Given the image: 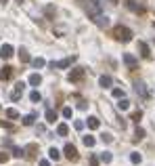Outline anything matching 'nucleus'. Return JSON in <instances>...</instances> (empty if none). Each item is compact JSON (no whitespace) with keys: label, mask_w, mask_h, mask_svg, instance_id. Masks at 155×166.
I'll return each mask as SVG.
<instances>
[{"label":"nucleus","mask_w":155,"mask_h":166,"mask_svg":"<svg viewBox=\"0 0 155 166\" xmlns=\"http://www.w3.org/2000/svg\"><path fill=\"white\" fill-rule=\"evenodd\" d=\"M113 36H115L117 40H122V42H130L132 40V32H130L128 28H124V25H115V28H113Z\"/></svg>","instance_id":"obj_1"},{"label":"nucleus","mask_w":155,"mask_h":166,"mask_svg":"<svg viewBox=\"0 0 155 166\" xmlns=\"http://www.w3.org/2000/svg\"><path fill=\"white\" fill-rule=\"evenodd\" d=\"M74 61H76V57L71 55V57H65V59H61V61H57V63L52 61V63H50V67H52V70H65V67H69Z\"/></svg>","instance_id":"obj_2"},{"label":"nucleus","mask_w":155,"mask_h":166,"mask_svg":"<svg viewBox=\"0 0 155 166\" xmlns=\"http://www.w3.org/2000/svg\"><path fill=\"white\" fill-rule=\"evenodd\" d=\"M84 76H86V70L84 67H76V70L69 72V82H80Z\"/></svg>","instance_id":"obj_3"},{"label":"nucleus","mask_w":155,"mask_h":166,"mask_svg":"<svg viewBox=\"0 0 155 166\" xmlns=\"http://www.w3.org/2000/svg\"><path fill=\"white\" fill-rule=\"evenodd\" d=\"M65 156H67V160H71V162H78V158H80V156H78V149L71 145V143L65 145Z\"/></svg>","instance_id":"obj_4"},{"label":"nucleus","mask_w":155,"mask_h":166,"mask_svg":"<svg viewBox=\"0 0 155 166\" xmlns=\"http://www.w3.org/2000/svg\"><path fill=\"white\" fill-rule=\"evenodd\" d=\"M124 63H126L130 70H134V67H136V63H138V59H136L134 55H130V53H124Z\"/></svg>","instance_id":"obj_5"},{"label":"nucleus","mask_w":155,"mask_h":166,"mask_svg":"<svg viewBox=\"0 0 155 166\" xmlns=\"http://www.w3.org/2000/svg\"><path fill=\"white\" fill-rule=\"evenodd\" d=\"M0 57H2V59H8V57H13V46H11V44H4V46L0 48Z\"/></svg>","instance_id":"obj_6"},{"label":"nucleus","mask_w":155,"mask_h":166,"mask_svg":"<svg viewBox=\"0 0 155 166\" xmlns=\"http://www.w3.org/2000/svg\"><path fill=\"white\" fill-rule=\"evenodd\" d=\"M126 4H128V8H130V11H134V13H143V6H141L136 0H128Z\"/></svg>","instance_id":"obj_7"},{"label":"nucleus","mask_w":155,"mask_h":166,"mask_svg":"<svg viewBox=\"0 0 155 166\" xmlns=\"http://www.w3.org/2000/svg\"><path fill=\"white\" fill-rule=\"evenodd\" d=\"M138 48H141V55H143L145 59H149V57H151V53H149V46H147L145 42H138Z\"/></svg>","instance_id":"obj_8"},{"label":"nucleus","mask_w":155,"mask_h":166,"mask_svg":"<svg viewBox=\"0 0 155 166\" xmlns=\"http://www.w3.org/2000/svg\"><path fill=\"white\" fill-rule=\"evenodd\" d=\"M86 124H88V128H92V130H96L101 122H99V118H94V116H92V118H88V120H86Z\"/></svg>","instance_id":"obj_9"},{"label":"nucleus","mask_w":155,"mask_h":166,"mask_svg":"<svg viewBox=\"0 0 155 166\" xmlns=\"http://www.w3.org/2000/svg\"><path fill=\"white\" fill-rule=\"evenodd\" d=\"M11 74H13V67H8V65H4L2 70H0V78H11Z\"/></svg>","instance_id":"obj_10"},{"label":"nucleus","mask_w":155,"mask_h":166,"mask_svg":"<svg viewBox=\"0 0 155 166\" xmlns=\"http://www.w3.org/2000/svg\"><path fill=\"white\" fill-rule=\"evenodd\" d=\"M99 84H101L103 88H109V86H111V78H109V76H101V78H99Z\"/></svg>","instance_id":"obj_11"},{"label":"nucleus","mask_w":155,"mask_h":166,"mask_svg":"<svg viewBox=\"0 0 155 166\" xmlns=\"http://www.w3.org/2000/svg\"><path fill=\"white\" fill-rule=\"evenodd\" d=\"M46 120H48L50 124H55V120H57V112H52V109H46Z\"/></svg>","instance_id":"obj_12"},{"label":"nucleus","mask_w":155,"mask_h":166,"mask_svg":"<svg viewBox=\"0 0 155 166\" xmlns=\"http://www.w3.org/2000/svg\"><path fill=\"white\" fill-rule=\"evenodd\" d=\"M82 141H84V145H86V147H94V137L86 135V137H82Z\"/></svg>","instance_id":"obj_13"},{"label":"nucleus","mask_w":155,"mask_h":166,"mask_svg":"<svg viewBox=\"0 0 155 166\" xmlns=\"http://www.w3.org/2000/svg\"><path fill=\"white\" fill-rule=\"evenodd\" d=\"M57 132H59L61 137H65V135L69 132V126H67V124H59V126H57Z\"/></svg>","instance_id":"obj_14"},{"label":"nucleus","mask_w":155,"mask_h":166,"mask_svg":"<svg viewBox=\"0 0 155 166\" xmlns=\"http://www.w3.org/2000/svg\"><path fill=\"white\" fill-rule=\"evenodd\" d=\"M36 151H38V145H36V143L27 145V156H30V158H34V156H36Z\"/></svg>","instance_id":"obj_15"},{"label":"nucleus","mask_w":155,"mask_h":166,"mask_svg":"<svg viewBox=\"0 0 155 166\" xmlns=\"http://www.w3.org/2000/svg\"><path fill=\"white\" fill-rule=\"evenodd\" d=\"M19 59H21L23 63H27V61H30V55H27V50H25V48H21V50H19Z\"/></svg>","instance_id":"obj_16"},{"label":"nucleus","mask_w":155,"mask_h":166,"mask_svg":"<svg viewBox=\"0 0 155 166\" xmlns=\"http://www.w3.org/2000/svg\"><path fill=\"white\" fill-rule=\"evenodd\" d=\"M101 162L109 164V162H111V151H103V154H101Z\"/></svg>","instance_id":"obj_17"},{"label":"nucleus","mask_w":155,"mask_h":166,"mask_svg":"<svg viewBox=\"0 0 155 166\" xmlns=\"http://www.w3.org/2000/svg\"><path fill=\"white\" fill-rule=\"evenodd\" d=\"M40 82H42V78H40L38 74H32V76H30V84H34V86H38Z\"/></svg>","instance_id":"obj_18"},{"label":"nucleus","mask_w":155,"mask_h":166,"mask_svg":"<svg viewBox=\"0 0 155 166\" xmlns=\"http://www.w3.org/2000/svg\"><path fill=\"white\" fill-rule=\"evenodd\" d=\"M117 107H119V109H128V107H130V101H126V99H119Z\"/></svg>","instance_id":"obj_19"},{"label":"nucleus","mask_w":155,"mask_h":166,"mask_svg":"<svg viewBox=\"0 0 155 166\" xmlns=\"http://www.w3.org/2000/svg\"><path fill=\"white\" fill-rule=\"evenodd\" d=\"M143 137H145V130H143V128H136V132H134V141H141Z\"/></svg>","instance_id":"obj_20"},{"label":"nucleus","mask_w":155,"mask_h":166,"mask_svg":"<svg viewBox=\"0 0 155 166\" xmlns=\"http://www.w3.org/2000/svg\"><path fill=\"white\" fill-rule=\"evenodd\" d=\"M48 156H50L52 160H59V156H61V154H59V149H55V147H50V151H48Z\"/></svg>","instance_id":"obj_21"},{"label":"nucleus","mask_w":155,"mask_h":166,"mask_svg":"<svg viewBox=\"0 0 155 166\" xmlns=\"http://www.w3.org/2000/svg\"><path fill=\"white\" fill-rule=\"evenodd\" d=\"M6 116L8 118H19V112L17 109H6Z\"/></svg>","instance_id":"obj_22"},{"label":"nucleus","mask_w":155,"mask_h":166,"mask_svg":"<svg viewBox=\"0 0 155 166\" xmlns=\"http://www.w3.org/2000/svg\"><path fill=\"white\" fill-rule=\"evenodd\" d=\"M101 141H105V143H111V141H113V137H111L109 132H105V135H101Z\"/></svg>","instance_id":"obj_23"},{"label":"nucleus","mask_w":155,"mask_h":166,"mask_svg":"<svg viewBox=\"0 0 155 166\" xmlns=\"http://www.w3.org/2000/svg\"><path fill=\"white\" fill-rule=\"evenodd\" d=\"M111 95L117 97V99H122V97H124V90H122V88H113V93H111Z\"/></svg>","instance_id":"obj_24"},{"label":"nucleus","mask_w":155,"mask_h":166,"mask_svg":"<svg viewBox=\"0 0 155 166\" xmlns=\"http://www.w3.org/2000/svg\"><path fill=\"white\" fill-rule=\"evenodd\" d=\"M141 118H143V114H141V112H134V114H132V120H134L136 124H138V120H141Z\"/></svg>","instance_id":"obj_25"},{"label":"nucleus","mask_w":155,"mask_h":166,"mask_svg":"<svg viewBox=\"0 0 155 166\" xmlns=\"http://www.w3.org/2000/svg\"><path fill=\"white\" fill-rule=\"evenodd\" d=\"M34 118H36L34 114H32V116H25V118H23V124H32V122H34Z\"/></svg>","instance_id":"obj_26"},{"label":"nucleus","mask_w":155,"mask_h":166,"mask_svg":"<svg viewBox=\"0 0 155 166\" xmlns=\"http://www.w3.org/2000/svg\"><path fill=\"white\" fill-rule=\"evenodd\" d=\"M44 63H46V61H44V59H34V65H36V67H42V65H44Z\"/></svg>","instance_id":"obj_27"},{"label":"nucleus","mask_w":155,"mask_h":166,"mask_svg":"<svg viewBox=\"0 0 155 166\" xmlns=\"http://www.w3.org/2000/svg\"><path fill=\"white\" fill-rule=\"evenodd\" d=\"M71 114H74L71 107H65V109H63V116H65V118H71Z\"/></svg>","instance_id":"obj_28"},{"label":"nucleus","mask_w":155,"mask_h":166,"mask_svg":"<svg viewBox=\"0 0 155 166\" xmlns=\"http://www.w3.org/2000/svg\"><path fill=\"white\" fill-rule=\"evenodd\" d=\"M130 160H132L134 164H138V162H141V156H138V154H132V156H130Z\"/></svg>","instance_id":"obj_29"},{"label":"nucleus","mask_w":155,"mask_h":166,"mask_svg":"<svg viewBox=\"0 0 155 166\" xmlns=\"http://www.w3.org/2000/svg\"><path fill=\"white\" fill-rule=\"evenodd\" d=\"M30 97H32V101H40V93H32Z\"/></svg>","instance_id":"obj_30"},{"label":"nucleus","mask_w":155,"mask_h":166,"mask_svg":"<svg viewBox=\"0 0 155 166\" xmlns=\"http://www.w3.org/2000/svg\"><path fill=\"white\" fill-rule=\"evenodd\" d=\"M90 166H99V162H96V156H90Z\"/></svg>","instance_id":"obj_31"},{"label":"nucleus","mask_w":155,"mask_h":166,"mask_svg":"<svg viewBox=\"0 0 155 166\" xmlns=\"http://www.w3.org/2000/svg\"><path fill=\"white\" fill-rule=\"evenodd\" d=\"M6 160H8V154L2 151V154H0V162H6Z\"/></svg>","instance_id":"obj_32"},{"label":"nucleus","mask_w":155,"mask_h":166,"mask_svg":"<svg viewBox=\"0 0 155 166\" xmlns=\"http://www.w3.org/2000/svg\"><path fill=\"white\" fill-rule=\"evenodd\" d=\"M76 128H78V130H82V128H84V122H80V120H78V122H76Z\"/></svg>","instance_id":"obj_33"},{"label":"nucleus","mask_w":155,"mask_h":166,"mask_svg":"<svg viewBox=\"0 0 155 166\" xmlns=\"http://www.w3.org/2000/svg\"><path fill=\"white\" fill-rule=\"evenodd\" d=\"M40 166H50V164H48V160H40Z\"/></svg>","instance_id":"obj_34"},{"label":"nucleus","mask_w":155,"mask_h":166,"mask_svg":"<svg viewBox=\"0 0 155 166\" xmlns=\"http://www.w3.org/2000/svg\"><path fill=\"white\" fill-rule=\"evenodd\" d=\"M0 2H2V4H6V2H8V0H0Z\"/></svg>","instance_id":"obj_35"},{"label":"nucleus","mask_w":155,"mask_h":166,"mask_svg":"<svg viewBox=\"0 0 155 166\" xmlns=\"http://www.w3.org/2000/svg\"><path fill=\"white\" fill-rule=\"evenodd\" d=\"M109 2H117V0H109Z\"/></svg>","instance_id":"obj_36"}]
</instances>
